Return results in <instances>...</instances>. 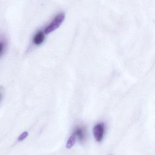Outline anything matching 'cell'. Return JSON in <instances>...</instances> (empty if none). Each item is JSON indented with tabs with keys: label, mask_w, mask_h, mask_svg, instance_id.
Listing matches in <instances>:
<instances>
[{
	"label": "cell",
	"mask_w": 155,
	"mask_h": 155,
	"mask_svg": "<svg viewBox=\"0 0 155 155\" xmlns=\"http://www.w3.org/2000/svg\"><path fill=\"white\" fill-rule=\"evenodd\" d=\"M74 133L75 134L76 137L78 138L81 142H83L85 139V133L84 130L82 127H78L76 129Z\"/></svg>",
	"instance_id": "obj_4"
},
{
	"label": "cell",
	"mask_w": 155,
	"mask_h": 155,
	"mask_svg": "<svg viewBox=\"0 0 155 155\" xmlns=\"http://www.w3.org/2000/svg\"><path fill=\"white\" fill-rule=\"evenodd\" d=\"M65 19V14L61 13L56 16L53 21L45 28V33L48 34L54 31L62 24Z\"/></svg>",
	"instance_id": "obj_1"
},
{
	"label": "cell",
	"mask_w": 155,
	"mask_h": 155,
	"mask_svg": "<svg viewBox=\"0 0 155 155\" xmlns=\"http://www.w3.org/2000/svg\"></svg>",
	"instance_id": "obj_9"
},
{
	"label": "cell",
	"mask_w": 155,
	"mask_h": 155,
	"mask_svg": "<svg viewBox=\"0 0 155 155\" xmlns=\"http://www.w3.org/2000/svg\"><path fill=\"white\" fill-rule=\"evenodd\" d=\"M1 97H2V95H1V94L0 93V99H1Z\"/></svg>",
	"instance_id": "obj_8"
},
{
	"label": "cell",
	"mask_w": 155,
	"mask_h": 155,
	"mask_svg": "<svg viewBox=\"0 0 155 155\" xmlns=\"http://www.w3.org/2000/svg\"><path fill=\"white\" fill-rule=\"evenodd\" d=\"M5 49V42L4 41L0 40V57L3 54Z\"/></svg>",
	"instance_id": "obj_6"
},
{
	"label": "cell",
	"mask_w": 155,
	"mask_h": 155,
	"mask_svg": "<svg viewBox=\"0 0 155 155\" xmlns=\"http://www.w3.org/2000/svg\"><path fill=\"white\" fill-rule=\"evenodd\" d=\"M76 138H77V137H76L75 134L74 133H73L70 136V138H69L68 141H67V143H66V148L70 149L71 147H72L75 144Z\"/></svg>",
	"instance_id": "obj_5"
},
{
	"label": "cell",
	"mask_w": 155,
	"mask_h": 155,
	"mask_svg": "<svg viewBox=\"0 0 155 155\" xmlns=\"http://www.w3.org/2000/svg\"><path fill=\"white\" fill-rule=\"evenodd\" d=\"M44 40V34L42 31H39L35 35L33 41L36 45H40L43 42Z\"/></svg>",
	"instance_id": "obj_3"
},
{
	"label": "cell",
	"mask_w": 155,
	"mask_h": 155,
	"mask_svg": "<svg viewBox=\"0 0 155 155\" xmlns=\"http://www.w3.org/2000/svg\"><path fill=\"white\" fill-rule=\"evenodd\" d=\"M28 133H27V132H25L24 133H23L22 134H21L20 135V136L18 137V140L20 142H21V141H23L25 138H26L28 136Z\"/></svg>",
	"instance_id": "obj_7"
},
{
	"label": "cell",
	"mask_w": 155,
	"mask_h": 155,
	"mask_svg": "<svg viewBox=\"0 0 155 155\" xmlns=\"http://www.w3.org/2000/svg\"><path fill=\"white\" fill-rule=\"evenodd\" d=\"M105 125L103 123H100L95 126L93 128L94 137L97 142H100L103 138L105 133Z\"/></svg>",
	"instance_id": "obj_2"
}]
</instances>
